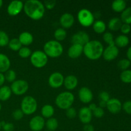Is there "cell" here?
Segmentation results:
<instances>
[{
  "instance_id": "cell-26",
  "label": "cell",
  "mask_w": 131,
  "mask_h": 131,
  "mask_svg": "<svg viewBox=\"0 0 131 131\" xmlns=\"http://www.w3.org/2000/svg\"><path fill=\"white\" fill-rule=\"evenodd\" d=\"M41 113H42V117L49 119L50 118H52V116L54 114V108L51 105L46 104L42 107Z\"/></svg>"
},
{
  "instance_id": "cell-16",
  "label": "cell",
  "mask_w": 131,
  "mask_h": 131,
  "mask_svg": "<svg viewBox=\"0 0 131 131\" xmlns=\"http://www.w3.org/2000/svg\"><path fill=\"white\" fill-rule=\"evenodd\" d=\"M92 111L88 107H83L79 110L78 113L79 120L84 125L90 124L92 120Z\"/></svg>"
},
{
  "instance_id": "cell-44",
  "label": "cell",
  "mask_w": 131,
  "mask_h": 131,
  "mask_svg": "<svg viewBox=\"0 0 131 131\" xmlns=\"http://www.w3.org/2000/svg\"><path fill=\"white\" fill-rule=\"evenodd\" d=\"M122 109L127 114L131 115V101H127L122 104Z\"/></svg>"
},
{
  "instance_id": "cell-21",
  "label": "cell",
  "mask_w": 131,
  "mask_h": 131,
  "mask_svg": "<svg viewBox=\"0 0 131 131\" xmlns=\"http://www.w3.org/2000/svg\"><path fill=\"white\" fill-rule=\"evenodd\" d=\"M10 60L6 54L0 53V73L6 72L10 69Z\"/></svg>"
},
{
  "instance_id": "cell-53",
  "label": "cell",
  "mask_w": 131,
  "mask_h": 131,
  "mask_svg": "<svg viewBox=\"0 0 131 131\" xmlns=\"http://www.w3.org/2000/svg\"><path fill=\"white\" fill-rule=\"evenodd\" d=\"M1 122H0V130H1Z\"/></svg>"
},
{
  "instance_id": "cell-1",
  "label": "cell",
  "mask_w": 131,
  "mask_h": 131,
  "mask_svg": "<svg viewBox=\"0 0 131 131\" xmlns=\"http://www.w3.org/2000/svg\"><path fill=\"white\" fill-rule=\"evenodd\" d=\"M24 12L28 17L33 20L42 19L45 14V6L38 0H28L24 4Z\"/></svg>"
},
{
  "instance_id": "cell-15",
  "label": "cell",
  "mask_w": 131,
  "mask_h": 131,
  "mask_svg": "<svg viewBox=\"0 0 131 131\" xmlns=\"http://www.w3.org/2000/svg\"><path fill=\"white\" fill-rule=\"evenodd\" d=\"M106 107L107 110L112 114H117L122 109V104L120 100L117 99H110L107 102Z\"/></svg>"
},
{
  "instance_id": "cell-52",
  "label": "cell",
  "mask_w": 131,
  "mask_h": 131,
  "mask_svg": "<svg viewBox=\"0 0 131 131\" xmlns=\"http://www.w3.org/2000/svg\"><path fill=\"white\" fill-rule=\"evenodd\" d=\"M1 103H0V111H1Z\"/></svg>"
},
{
  "instance_id": "cell-31",
  "label": "cell",
  "mask_w": 131,
  "mask_h": 131,
  "mask_svg": "<svg viewBox=\"0 0 131 131\" xmlns=\"http://www.w3.org/2000/svg\"><path fill=\"white\" fill-rule=\"evenodd\" d=\"M8 47L12 51H19V50L22 47V44L18 38H15L10 40L8 43Z\"/></svg>"
},
{
  "instance_id": "cell-40",
  "label": "cell",
  "mask_w": 131,
  "mask_h": 131,
  "mask_svg": "<svg viewBox=\"0 0 131 131\" xmlns=\"http://www.w3.org/2000/svg\"><path fill=\"white\" fill-rule=\"evenodd\" d=\"M66 116H67L69 118L73 119L77 115V111L75 108L72 107H69V109L66 110Z\"/></svg>"
},
{
  "instance_id": "cell-19",
  "label": "cell",
  "mask_w": 131,
  "mask_h": 131,
  "mask_svg": "<svg viewBox=\"0 0 131 131\" xmlns=\"http://www.w3.org/2000/svg\"><path fill=\"white\" fill-rule=\"evenodd\" d=\"M63 84L65 88L69 90L75 89L78 84V79L74 75H69L64 78Z\"/></svg>"
},
{
  "instance_id": "cell-14",
  "label": "cell",
  "mask_w": 131,
  "mask_h": 131,
  "mask_svg": "<svg viewBox=\"0 0 131 131\" xmlns=\"http://www.w3.org/2000/svg\"><path fill=\"white\" fill-rule=\"evenodd\" d=\"M78 97L83 103L88 104L93 100V95L92 90L89 88L83 86L79 90Z\"/></svg>"
},
{
  "instance_id": "cell-23",
  "label": "cell",
  "mask_w": 131,
  "mask_h": 131,
  "mask_svg": "<svg viewBox=\"0 0 131 131\" xmlns=\"http://www.w3.org/2000/svg\"><path fill=\"white\" fill-rule=\"evenodd\" d=\"M129 43V37L125 35H120L115 39V45L118 47H125Z\"/></svg>"
},
{
  "instance_id": "cell-38",
  "label": "cell",
  "mask_w": 131,
  "mask_h": 131,
  "mask_svg": "<svg viewBox=\"0 0 131 131\" xmlns=\"http://www.w3.org/2000/svg\"><path fill=\"white\" fill-rule=\"evenodd\" d=\"M24 114L23 113V111L20 109H17L15 110V111H13L12 113V117L13 118L16 120H20L24 116Z\"/></svg>"
},
{
  "instance_id": "cell-35",
  "label": "cell",
  "mask_w": 131,
  "mask_h": 131,
  "mask_svg": "<svg viewBox=\"0 0 131 131\" xmlns=\"http://www.w3.org/2000/svg\"><path fill=\"white\" fill-rule=\"evenodd\" d=\"M104 41L106 42V43L108 44V46H113L115 45V39H114L113 35L111 33V32H105L103 35Z\"/></svg>"
},
{
  "instance_id": "cell-32",
  "label": "cell",
  "mask_w": 131,
  "mask_h": 131,
  "mask_svg": "<svg viewBox=\"0 0 131 131\" xmlns=\"http://www.w3.org/2000/svg\"><path fill=\"white\" fill-rule=\"evenodd\" d=\"M120 79L124 83H131V70H125L122 72L120 74Z\"/></svg>"
},
{
  "instance_id": "cell-46",
  "label": "cell",
  "mask_w": 131,
  "mask_h": 131,
  "mask_svg": "<svg viewBox=\"0 0 131 131\" xmlns=\"http://www.w3.org/2000/svg\"><path fill=\"white\" fill-rule=\"evenodd\" d=\"M83 130L84 131H95L94 127L90 124H85V125H84V126L83 127Z\"/></svg>"
},
{
  "instance_id": "cell-49",
  "label": "cell",
  "mask_w": 131,
  "mask_h": 131,
  "mask_svg": "<svg viewBox=\"0 0 131 131\" xmlns=\"http://www.w3.org/2000/svg\"><path fill=\"white\" fill-rule=\"evenodd\" d=\"M97 105L95 104H94V103H92V104H90L89 105V106H88V108L90 109V110H91V111H92V112H93V111H94L96 109V107H97Z\"/></svg>"
},
{
  "instance_id": "cell-51",
  "label": "cell",
  "mask_w": 131,
  "mask_h": 131,
  "mask_svg": "<svg viewBox=\"0 0 131 131\" xmlns=\"http://www.w3.org/2000/svg\"><path fill=\"white\" fill-rule=\"evenodd\" d=\"M3 4V1L2 0H0V8H1V6H2Z\"/></svg>"
},
{
  "instance_id": "cell-22",
  "label": "cell",
  "mask_w": 131,
  "mask_h": 131,
  "mask_svg": "<svg viewBox=\"0 0 131 131\" xmlns=\"http://www.w3.org/2000/svg\"><path fill=\"white\" fill-rule=\"evenodd\" d=\"M122 25V21L120 18L118 17L111 18L108 23L109 29L113 31H116L120 29Z\"/></svg>"
},
{
  "instance_id": "cell-5",
  "label": "cell",
  "mask_w": 131,
  "mask_h": 131,
  "mask_svg": "<svg viewBox=\"0 0 131 131\" xmlns=\"http://www.w3.org/2000/svg\"><path fill=\"white\" fill-rule=\"evenodd\" d=\"M20 110L24 115H33L37 110V102L35 99L30 95L25 96L21 101Z\"/></svg>"
},
{
  "instance_id": "cell-8",
  "label": "cell",
  "mask_w": 131,
  "mask_h": 131,
  "mask_svg": "<svg viewBox=\"0 0 131 131\" xmlns=\"http://www.w3.org/2000/svg\"><path fill=\"white\" fill-rule=\"evenodd\" d=\"M29 88V84L24 79H18L12 83L10 89L12 92L16 95H22L26 93Z\"/></svg>"
},
{
  "instance_id": "cell-34",
  "label": "cell",
  "mask_w": 131,
  "mask_h": 131,
  "mask_svg": "<svg viewBox=\"0 0 131 131\" xmlns=\"http://www.w3.org/2000/svg\"><path fill=\"white\" fill-rule=\"evenodd\" d=\"M31 50L28 47H22L19 50V55L22 58H28L31 55Z\"/></svg>"
},
{
  "instance_id": "cell-50",
  "label": "cell",
  "mask_w": 131,
  "mask_h": 131,
  "mask_svg": "<svg viewBox=\"0 0 131 131\" xmlns=\"http://www.w3.org/2000/svg\"><path fill=\"white\" fill-rule=\"evenodd\" d=\"M106 104H107V102H106L100 101L99 106V107H101V108L103 109L104 107H106Z\"/></svg>"
},
{
  "instance_id": "cell-12",
  "label": "cell",
  "mask_w": 131,
  "mask_h": 131,
  "mask_svg": "<svg viewBox=\"0 0 131 131\" xmlns=\"http://www.w3.org/2000/svg\"><path fill=\"white\" fill-rule=\"evenodd\" d=\"M119 54V49L115 45L108 46L104 49L102 56L106 61H111L117 58Z\"/></svg>"
},
{
  "instance_id": "cell-48",
  "label": "cell",
  "mask_w": 131,
  "mask_h": 131,
  "mask_svg": "<svg viewBox=\"0 0 131 131\" xmlns=\"http://www.w3.org/2000/svg\"><path fill=\"white\" fill-rule=\"evenodd\" d=\"M126 54L127 56V59L131 62V46L128 48Z\"/></svg>"
},
{
  "instance_id": "cell-30",
  "label": "cell",
  "mask_w": 131,
  "mask_h": 131,
  "mask_svg": "<svg viewBox=\"0 0 131 131\" xmlns=\"http://www.w3.org/2000/svg\"><path fill=\"white\" fill-rule=\"evenodd\" d=\"M47 129L50 131H54L58 127V122L55 118H50L46 122Z\"/></svg>"
},
{
  "instance_id": "cell-13",
  "label": "cell",
  "mask_w": 131,
  "mask_h": 131,
  "mask_svg": "<svg viewBox=\"0 0 131 131\" xmlns=\"http://www.w3.org/2000/svg\"><path fill=\"white\" fill-rule=\"evenodd\" d=\"M46 125L45 120L42 116L37 115L32 118L29 122V126L33 131H40Z\"/></svg>"
},
{
  "instance_id": "cell-4",
  "label": "cell",
  "mask_w": 131,
  "mask_h": 131,
  "mask_svg": "<svg viewBox=\"0 0 131 131\" xmlns=\"http://www.w3.org/2000/svg\"><path fill=\"white\" fill-rule=\"evenodd\" d=\"M74 95L70 92H63L58 94L55 99V103L61 110H66L72 107L74 102Z\"/></svg>"
},
{
  "instance_id": "cell-29",
  "label": "cell",
  "mask_w": 131,
  "mask_h": 131,
  "mask_svg": "<svg viewBox=\"0 0 131 131\" xmlns=\"http://www.w3.org/2000/svg\"><path fill=\"white\" fill-rule=\"evenodd\" d=\"M67 31L65 29L63 28H59L55 30L54 33V37L56 41H63L67 37Z\"/></svg>"
},
{
  "instance_id": "cell-37",
  "label": "cell",
  "mask_w": 131,
  "mask_h": 131,
  "mask_svg": "<svg viewBox=\"0 0 131 131\" xmlns=\"http://www.w3.org/2000/svg\"><path fill=\"white\" fill-rule=\"evenodd\" d=\"M5 80H6L9 83H12L13 82L15 81V79H16V73L14 70H10L9 69L8 70H7L5 72Z\"/></svg>"
},
{
  "instance_id": "cell-42",
  "label": "cell",
  "mask_w": 131,
  "mask_h": 131,
  "mask_svg": "<svg viewBox=\"0 0 131 131\" xmlns=\"http://www.w3.org/2000/svg\"><path fill=\"white\" fill-rule=\"evenodd\" d=\"M99 97L100 101H104V102H107L110 99V95L106 91H102L99 93Z\"/></svg>"
},
{
  "instance_id": "cell-7",
  "label": "cell",
  "mask_w": 131,
  "mask_h": 131,
  "mask_svg": "<svg viewBox=\"0 0 131 131\" xmlns=\"http://www.w3.org/2000/svg\"><path fill=\"white\" fill-rule=\"evenodd\" d=\"M78 20L83 26L89 27L93 25L95 22V17L90 10L83 8L78 12Z\"/></svg>"
},
{
  "instance_id": "cell-45",
  "label": "cell",
  "mask_w": 131,
  "mask_h": 131,
  "mask_svg": "<svg viewBox=\"0 0 131 131\" xmlns=\"http://www.w3.org/2000/svg\"><path fill=\"white\" fill-rule=\"evenodd\" d=\"M120 31H121L122 33H123V35H126L127 34L129 33L131 31V26L130 24H122L121 28H120Z\"/></svg>"
},
{
  "instance_id": "cell-2",
  "label": "cell",
  "mask_w": 131,
  "mask_h": 131,
  "mask_svg": "<svg viewBox=\"0 0 131 131\" xmlns=\"http://www.w3.org/2000/svg\"><path fill=\"white\" fill-rule=\"evenodd\" d=\"M104 47L102 43L97 40H90L83 46V53L91 60H96L102 56Z\"/></svg>"
},
{
  "instance_id": "cell-18",
  "label": "cell",
  "mask_w": 131,
  "mask_h": 131,
  "mask_svg": "<svg viewBox=\"0 0 131 131\" xmlns=\"http://www.w3.org/2000/svg\"><path fill=\"white\" fill-rule=\"evenodd\" d=\"M83 53V46L79 44H72L69 47L67 51L69 57L72 59L78 58Z\"/></svg>"
},
{
  "instance_id": "cell-11",
  "label": "cell",
  "mask_w": 131,
  "mask_h": 131,
  "mask_svg": "<svg viewBox=\"0 0 131 131\" xmlns=\"http://www.w3.org/2000/svg\"><path fill=\"white\" fill-rule=\"evenodd\" d=\"M24 8L23 1L14 0L11 1L7 6V12L11 16H15L20 14Z\"/></svg>"
},
{
  "instance_id": "cell-9",
  "label": "cell",
  "mask_w": 131,
  "mask_h": 131,
  "mask_svg": "<svg viewBox=\"0 0 131 131\" xmlns=\"http://www.w3.org/2000/svg\"><path fill=\"white\" fill-rule=\"evenodd\" d=\"M89 35L84 31H79L72 35L71 38V42L72 44H79L84 46L89 41Z\"/></svg>"
},
{
  "instance_id": "cell-17",
  "label": "cell",
  "mask_w": 131,
  "mask_h": 131,
  "mask_svg": "<svg viewBox=\"0 0 131 131\" xmlns=\"http://www.w3.org/2000/svg\"><path fill=\"white\" fill-rule=\"evenodd\" d=\"M74 15L70 13H64L60 18V23L63 28H70L74 23Z\"/></svg>"
},
{
  "instance_id": "cell-41",
  "label": "cell",
  "mask_w": 131,
  "mask_h": 131,
  "mask_svg": "<svg viewBox=\"0 0 131 131\" xmlns=\"http://www.w3.org/2000/svg\"><path fill=\"white\" fill-rule=\"evenodd\" d=\"M92 114L96 118H101L104 115V109L101 108L100 107H97L95 110L92 112Z\"/></svg>"
},
{
  "instance_id": "cell-3",
  "label": "cell",
  "mask_w": 131,
  "mask_h": 131,
  "mask_svg": "<svg viewBox=\"0 0 131 131\" xmlns=\"http://www.w3.org/2000/svg\"><path fill=\"white\" fill-rule=\"evenodd\" d=\"M43 51L48 57L52 58H58L63 52V47L58 41L51 40L45 43Z\"/></svg>"
},
{
  "instance_id": "cell-33",
  "label": "cell",
  "mask_w": 131,
  "mask_h": 131,
  "mask_svg": "<svg viewBox=\"0 0 131 131\" xmlns=\"http://www.w3.org/2000/svg\"><path fill=\"white\" fill-rule=\"evenodd\" d=\"M9 37L6 32L4 31H0V47H5L8 45Z\"/></svg>"
},
{
  "instance_id": "cell-6",
  "label": "cell",
  "mask_w": 131,
  "mask_h": 131,
  "mask_svg": "<svg viewBox=\"0 0 131 131\" xmlns=\"http://www.w3.org/2000/svg\"><path fill=\"white\" fill-rule=\"evenodd\" d=\"M30 61L32 65L36 68H43L46 65L48 61V56L43 51H37L32 52L30 56Z\"/></svg>"
},
{
  "instance_id": "cell-36",
  "label": "cell",
  "mask_w": 131,
  "mask_h": 131,
  "mask_svg": "<svg viewBox=\"0 0 131 131\" xmlns=\"http://www.w3.org/2000/svg\"><path fill=\"white\" fill-rule=\"evenodd\" d=\"M131 62L129 61L128 59L124 58L122 59L120 61L118 62V67L120 69V70H122L123 71L125 70H127L129 68V67L130 66Z\"/></svg>"
},
{
  "instance_id": "cell-10",
  "label": "cell",
  "mask_w": 131,
  "mask_h": 131,
  "mask_svg": "<svg viewBox=\"0 0 131 131\" xmlns=\"http://www.w3.org/2000/svg\"><path fill=\"white\" fill-rule=\"evenodd\" d=\"M64 78L62 74L59 72H55L49 77V84L52 88H59L63 84Z\"/></svg>"
},
{
  "instance_id": "cell-28",
  "label": "cell",
  "mask_w": 131,
  "mask_h": 131,
  "mask_svg": "<svg viewBox=\"0 0 131 131\" xmlns=\"http://www.w3.org/2000/svg\"><path fill=\"white\" fill-rule=\"evenodd\" d=\"M120 19L125 24H131V6L126 8L122 12Z\"/></svg>"
},
{
  "instance_id": "cell-20",
  "label": "cell",
  "mask_w": 131,
  "mask_h": 131,
  "mask_svg": "<svg viewBox=\"0 0 131 131\" xmlns=\"http://www.w3.org/2000/svg\"><path fill=\"white\" fill-rule=\"evenodd\" d=\"M18 39L21 43L22 46H27L30 45L33 42V36L29 32L24 31L19 35Z\"/></svg>"
},
{
  "instance_id": "cell-27",
  "label": "cell",
  "mask_w": 131,
  "mask_h": 131,
  "mask_svg": "<svg viewBox=\"0 0 131 131\" xmlns=\"http://www.w3.org/2000/svg\"><path fill=\"white\" fill-rule=\"evenodd\" d=\"M93 29L95 33L101 34L105 33L106 30V24L103 20H97L93 24Z\"/></svg>"
},
{
  "instance_id": "cell-24",
  "label": "cell",
  "mask_w": 131,
  "mask_h": 131,
  "mask_svg": "<svg viewBox=\"0 0 131 131\" xmlns=\"http://www.w3.org/2000/svg\"><path fill=\"white\" fill-rule=\"evenodd\" d=\"M127 3L124 0H115L113 1L111 7L116 12H122L126 8Z\"/></svg>"
},
{
  "instance_id": "cell-47",
  "label": "cell",
  "mask_w": 131,
  "mask_h": 131,
  "mask_svg": "<svg viewBox=\"0 0 131 131\" xmlns=\"http://www.w3.org/2000/svg\"><path fill=\"white\" fill-rule=\"evenodd\" d=\"M5 81V75H4L3 73H0V87H1L3 85Z\"/></svg>"
},
{
  "instance_id": "cell-39",
  "label": "cell",
  "mask_w": 131,
  "mask_h": 131,
  "mask_svg": "<svg viewBox=\"0 0 131 131\" xmlns=\"http://www.w3.org/2000/svg\"><path fill=\"white\" fill-rule=\"evenodd\" d=\"M1 128H3L4 131H13L14 130V125L12 123L7 122L3 121L1 122Z\"/></svg>"
},
{
  "instance_id": "cell-43",
  "label": "cell",
  "mask_w": 131,
  "mask_h": 131,
  "mask_svg": "<svg viewBox=\"0 0 131 131\" xmlns=\"http://www.w3.org/2000/svg\"><path fill=\"white\" fill-rule=\"evenodd\" d=\"M43 4L46 8L51 10V9L54 8V6H56V1L55 0H46Z\"/></svg>"
},
{
  "instance_id": "cell-25",
  "label": "cell",
  "mask_w": 131,
  "mask_h": 131,
  "mask_svg": "<svg viewBox=\"0 0 131 131\" xmlns=\"http://www.w3.org/2000/svg\"><path fill=\"white\" fill-rule=\"evenodd\" d=\"M12 90L8 86H2L0 87V101H6L10 98Z\"/></svg>"
}]
</instances>
